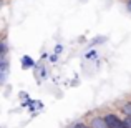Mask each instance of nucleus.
I'll list each match as a JSON object with an SVG mask.
<instances>
[{
  "label": "nucleus",
  "instance_id": "f03ea898",
  "mask_svg": "<svg viewBox=\"0 0 131 128\" xmlns=\"http://www.w3.org/2000/svg\"><path fill=\"white\" fill-rule=\"evenodd\" d=\"M88 125H90V128H110L108 123H106V120H105V115L103 116H100V115L93 116Z\"/></svg>",
  "mask_w": 131,
  "mask_h": 128
},
{
  "label": "nucleus",
  "instance_id": "0eeeda50",
  "mask_svg": "<svg viewBox=\"0 0 131 128\" xmlns=\"http://www.w3.org/2000/svg\"><path fill=\"white\" fill-rule=\"evenodd\" d=\"M70 128H90V125H86V123L80 122V123H75V125H71Z\"/></svg>",
  "mask_w": 131,
  "mask_h": 128
},
{
  "label": "nucleus",
  "instance_id": "9d476101",
  "mask_svg": "<svg viewBox=\"0 0 131 128\" xmlns=\"http://www.w3.org/2000/svg\"><path fill=\"white\" fill-rule=\"evenodd\" d=\"M96 57V50H90L86 53V58H95Z\"/></svg>",
  "mask_w": 131,
  "mask_h": 128
},
{
  "label": "nucleus",
  "instance_id": "1a4fd4ad",
  "mask_svg": "<svg viewBox=\"0 0 131 128\" xmlns=\"http://www.w3.org/2000/svg\"><path fill=\"white\" fill-rule=\"evenodd\" d=\"M48 58H50V63H57V60H58V55H57V53H53V55H50Z\"/></svg>",
  "mask_w": 131,
  "mask_h": 128
},
{
  "label": "nucleus",
  "instance_id": "6e6552de",
  "mask_svg": "<svg viewBox=\"0 0 131 128\" xmlns=\"http://www.w3.org/2000/svg\"><path fill=\"white\" fill-rule=\"evenodd\" d=\"M123 120H125L126 126H128V128H131V116H126V115H123Z\"/></svg>",
  "mask_w": 131,
  "mask_h": 128
},
{
  "label": "nucleus",
  "instance_id": "f8f14e48",
  "mask_svg": "<svg viewBox=\"0 0 131 128\" xmlns=\"http://www.w3.org/2000/svg\"><path fill=\"white\" fill-rule=\"evenodd\" d=\"M105 40H106L105 37H101V38H96V40H95V42H93L91 45H95V43H101V42H105Z\"/></svg>",
  "mask_w": 131,
  "mask_h": 128
},
{
  "label": "nucleus",
  "instance_id": "9b49d317",
  "mask_svg": "<svg viewBox=\"0 0 131 128\" xmlns=\"http://www.w3.org/2000/svg\"><path fill=\"white\" fill-rule=\"evenodd\" d=\"M61 52H63V45H57V47H55V53H61Z\"/></svg>",
  "mask_w": 131,
  "mask_h": 128
},
{
  "label": "nucleus",
  "instance_id": "423d86ee",
  "mask_svg": "<svg viewBox=\"0 0 131 128\" xmlns=\"http://www.w3.org/2000/svg\"><path fill=\"white\" fill-rule=\"evenodd\" d=\"M7 52H8V47H7V40H2V57H7ZM0 57V58H2Z\"/></svg>",
  "mask_w": 131,
  "mask_h": 128
},
{
  "label": "nucleus",
  "instance_id": "39448f33",
  "mask_svg": "<svg viewBox=\"0 0 131 128\" xmlns=\"http://www.w3.org/2000/svg\"><path fill=\"white\" fill-rule=\"evenodd\" d=\"M121 113L126 115V116H131V100H129V102H125L121 105Z\"/></svg>",
  "mask_w": 131,
  "mask_h": 128
},
{
  "label": "nucleus",
  "instance_id": "ddd939ff",
  "mask_svg": "<svg viewBox=\"0 0 131 128\" xmlns=\"http://www.w3.org/2000/svg\"><path fill=\"white\" fill-rule=\"evenodd\" d=\"M126 7H128V10L131 12V0H128V3H126Z\"/></svg>",
  "mask_w": 131,
  "mask_h": 128
},
{
  "label": "nucleus",
  "instance_id": "f257e3e1",
  "mask_svg": "<svg viewBox=\"0 0 131 128\" xmlns=\"http://www.w3.org/2000/svg\"><path fill=\"white\" fill-rule=\"evenodd\" d=\"M105 120H106V123H108L110 128H128L126 123H125V120H123V116L116 115V113H106Z\"/></svg>",
  "mask_w": 131,
  "mask_h": 128
},
{
  "label": "nucleus",
  "instance_id": "7ed1b4c3",
  "mask_svg": "<svg viewBox=\"0 0 131 128\" xmlns=\"http://www.w3.org/2000/svg\"><path fill=\"white\" fill-rule=\"evenodd\" d=\"M7 75H8V60L7 57L0 58V83H5Z\"/></svg>",
  "mask_w": 131,
  "mask_h": 128
},
{
  "label": "nucleus",
  "instance_id": "20e7f679",
  "mask_svg": "<svg viewBox=\"0 0 131 128\" xmlns=\"http://www.w3.org/2000/svg\"><path fill=\"white\" fill-rule=\"evenodd\" d=\"M20 63H22V68H33L35 67V60H33L30 55H23Z\"/></svg>",
  "mask_w": 131,
  "mask_h": 128
}]
</instances>
